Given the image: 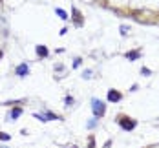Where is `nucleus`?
<instances>
[{"mask_svg": "<svg viewBox=\"0 0 159 148\" xmlns=\"http://www.w3.org/2000/svg\"><path fill=\"white\" fill-rule=\"evenodd\" d=\"M117 123H119V126L122 128L124 132H130V130H134V128L137 126V121H134V119H130V117H124V115H119Z\"/></svg>", "mask_w": 159, "mask_h": 148, "instance_id": "nucleus-1", "label": "nucleus"}, {"mask_svg": "<svg viewBox=\"0 0 159 148\" xmlns=\"http://www.w3.org/2000/svg\"><path fill=\"white\" fill-rule=\"evenodd\" d=\"M92 110H93V115L99 119V117H102L106 113V104L102 101H99V99H92Z\"/></svg>", "mask_w": 159, "mask_h": 148, "instance_id": "nucleus-2", "label": "nucleus"}, {"mask_svg": "<svg viewBox=\"0 0 159 148\" xmlns=\"http://www.w3.org/2000/svg\"><path fill=\"white\" fill-rule=\"evenodd\" d=\"M35 119L46 123V121H57V119H60V115H55L51 112H42V113H35Z\"/></svg>", "mask_w": 159, "mask_h": 148, "instance_id": "nucleus-3", "label": "nucleus"}, {"mask_svg": "<svg viewBox=\"0 0 159 148\" xmlns=\"http://www.w3.org/2000/svg\"><path fill=\"white\" fill-rule=\"evenodd\" d=\"M15 73L19 75V77H26L28 73H29V64L28 62H22L17 66V70H15Z\"/></svg>", "mask_w": 159, "mask_h": 148, "instance_id": "nucleus-4", "label": "nucleus"}, {"mask_svg": "<svg viewBox=\"0 0 159 148\" xmlns=\"http://www.w3.org/2000/svg\"><path fill=\"white\" fill-rule=\"evenodd\" d=\"M121 99H122V95H121L117 90H108V101L110 103H119Z\"/></svg>", "mask_w": 159, "mask_h": 148, "instance_id": "nucleus-5", "label": "nucleus"}, {"mask_svg": "<svg viewBox=\"0 0 159 148\" xmlns=\"http://www.w3.org/2000/svg\"><path fill=\"white\" fill-rule=\"evenodd\" d=\"M71 13H73V20H75V26H82V15H80L79 9H71Z\"/></svg>", "mask_w": 159, "mask_h": 148, "instance_id": "nucleus-6", "label": "nucleus"}, {"mask_svg": "<svg viewBox=\"0 0 159 148\" xmlns=\"http://www.w3.org/2000/svg\"><path fill=\"white\" fill-rule=\"evenodd\" d=\"M20 115H22V108L17 106V108H13V110H11V113H9V121H11V119H13V121H15V119H19Z\"/></svg>", "mask_w": 159, "mask_h": 148, "instance_id": "nucleus-7", "label": "nucleus"}, {"mask_svg": "<svg viewBox=\"0 0 159 148\" xmlns=\"http://www.w3.org/2000/svg\"><path fill=\"white\" fill-rule=\"evenodd\" d=\"M139 57H141L139 49H135V51H128V53H126V59H130V61H137Z\"/></svg>", "mask_w": 159, "mask_h": 148, "instance_id": "nucleus-8", "label": "nucleus"}, {"mask_svg": "<svg viewBox=\"0 0 159 148\" xmlns=\"http://www.w3.org/2000/svg\"><path fill=\"white\" fill-rule=\"evenodd\" d=\"M48 53H49V51H48L46 46H42V44L37 46V55H39V57H48Z\"/></svg>", "mask_w": 159, "mask_h": 148, "instance_id": "nucleus-9", "label": "nucleus"}, {"mask_svg": "<svg viewBox=\"0 0 159 148\" xmlns=\"http://www.w3.org/2000/svg\"><path fill=\"white\" fill-rule=\"evenodd\" d=\"M57 15H59L60 19H62V20H68V15H66V11H64V9H57Z\"/></svg>", "mask_w": 159, "mask_h": 148, "instance_id": "nucleus-10", "label": "nucleus"}, {"mask_svg": "<svg viewBox=\"0 0 159 148\" xmlns=\"http://www.w3.org/2000/svg\"><path fill=\"white\" fill-rule=\"evenodd\" d=\"M11 139V135L9 133H4V132H0V141H9Z\"/></svg>", "mask_w": 159, "mask_h": 148, "instance_id": "nucleus-11", "label": "nucleus"}, {"mask_svg": "<svg viewBox=\"0 0 159 148\" xmlns=\"http://www.w3.org/2000/svg\"><path fill=\"white\" fill-rule=\"evenodd\" d=\"M64 103H66V106H71L73 103H75V101H73V97H70V95H68V97L64 99Z\"/></svg>", "mask_w": 159, "mask_h": 148, "instance_id": "nucleus-12", "label": "nucleus"}, {"mask_svg": "<svg viewBox=\"0 0 159 148\" xmlns=\"http://www.w3.org/2000/svg\"><path fill=\"white\" fill-rule=\"evenodd\" d=\"M95 125H97V117H93V119L88 123V128H95Z\"/></svg>", "mask_w": 159, "mask_h": 148, "instance_id": "nucleus-13", "label": "nucleus"}, {"mask_svg": "<svg viewBox=\"0 0 159 148\" xmlns=\"http://www.w3.org/2000/svg\"><path fill=\"white\" fill-rule=\"evenodd\" d=\"M82 77H84V79H90V77H92V70H86V71L82 73Z\"/></svg>", "mask_w": 159, "mask_h": 148, "instance_id": "nucleus-14", "label": "nucleus"}, {"mask_svg": "<svg viewBox=\"0 0 159 148\" xmlns=\"http://www.w3.org/2000/svg\"><path fill=\"white\" fill-rule=\"evenodd\" d=\"M121 33L126 35V33H128V27H126V26H121Z\"/></svg>", "mask_w": 159, "mask_h": 148, "instance_id": "nucleus-15", "label": "nucleus"}, {"mask_svg": "<svg viewBox=\"0 0 159 148\" xmlns=\"http://www.w3.org/2000/svg\"><path fill=\"white\" fill-rule=\"evenodd\" d=\"M141 73H143V75H150V70H148V68H143Z\"/></svg>", "mask_w": 159, "mask_h": 148, "instance_id": "nucleus-16", "label": "nucleus"}, {"mask_svg": "<svg viewBox=\"0 0 159 148\" xmlns=\"http://www.w3.org/2000/svg\"><path fill=\"white\" fill-rule=\"evenodd\" d=\"M90 148H95V139L93 137H90Z\"/></svg>", "mask_w": 159, "mask_h": 148, "instance_id": "nucleus-17", "label": "nucleus"}, {"mask_svg": "<svg viewBox=\"0 0 159 148\" xmlns=\"http://www.w3.org/2000/svg\"><path fill=\"white\" fill-rule=\"evenodd\" d=\"M77 66H80V59H75V62H73V68H77Z\"/></svg>", "mask_w": 159, "mask_h": 148, "instance_id": "nucleus-18", "label": "nucleus"}, {"mask_svg": "<svg viewBox=\"0 0 159 148\" xmlns=\"http://www.w3.org/2000/svg\"><path fill=\"white\" fill-rule=\"evenodd\" d=\"M0 59H2V51H0Z\"/></svg>", "mask_w": 159, "mask_h": 148, "instance_id": "nucleus-19", "label": "nucleus"}]
</instances>
